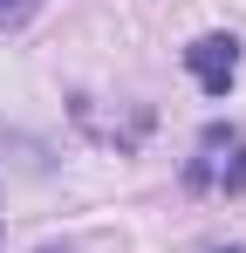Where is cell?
<instances>
[{
  "label": "cell",
  "mask_w": 246,
  "mask_h": 253,
  "mask_svg": "<svg viewBox=\"0 0 246 253\" xmlns=\"http://www.w3.org/2000/svg\"><path fill=\"white\" fill-rule=\"evenodd\" d=\"M185 69L199 76L205 96H226L233 76H240V42H233V35H199V42L185 48Z\"/></svg>",
  "instance_id": "7a4b0ae2"
},
{
  "label": "cell",
  "mask_w": 246,
  "mask_h": 253,
  "mask_svg": "<svg viewBox=\"0 0 246 253\" xmlns=\"http://www.w3.org/2000/svg\"><path fill=\"white\" fill-rule=\"evenodd\" d=\"M192 192H246V130L240 124H205L199 158L185 165Z\"/></svg>",
  "instance_id": "6da1fadb"
},
{
  "label": "cell",
  "mask_w": 246,
  "mask_h": 253,
  "mask_svg": "<svg viewBox=\"0 0 246 253\" xmlns=\"http://www.w3.org/2000/svg\"><path fill=\"white\" fill-rule=\"evenodd\" d=\"M28 14H35V0H0V28H21Z\"/></svg>",
  "instance_id": "3957f363"
}]
</instances>
